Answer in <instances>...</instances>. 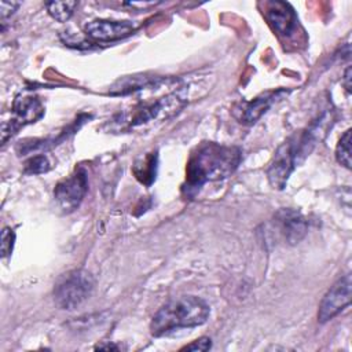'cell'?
I'll return each instance as SVG.
<instances>
[{
    "mask_svg": "<svg viewBox=\"0 0 352 352\" xmlns=\"http://www.w3.org/2000/svg\"><path fill=\"white\" fill-rule=\"evenodd\" d=\"M242 151L235 146L202 143L190 155L186 166V197H194L204 184L231 176L239 166Z\"/></svg>",
    "mask_w": 352,
    "mask_h": 352,
    "instance_id": "1",
    "label": "cell"
},
{
    "mask_svg": "<svg viewBox=\"0 0 352 352\" xmlns=\"http://www.w3.org/2000/svg\"><path fill=\"white\" fill-rule=\"evenodd\" d=\"M210 315L209 304L197 296H180L165 302L153 316L150 333L154 337L173 330L204 324Z\"/></svg>",
    "mask_w": 352,
    "mask_h": 352,
    "instance_id": "2",
    "label": "cell"
},
{
    "mask_svg": "<svg viewBox=\"0 0 352 352\" xmlns=\"http://www.w3.org/2000/svg\"><path fill=\"white\" fill-rule=\"evenodd\" d=\"M315 143L316 131L309 129L290 136L278 147L265 170L272 188L283 190L286 187L289 176L309 155Z\"/></svg>",
    "mask_w": 352,
    "mask_h": 352,
    "instance_id": "3",
    "label": "cell"
},
{
    "mask_svg": "<svg viewBox=\"0 0 352 352\" xmlns=\"http://www.w3.org/2000/svg\"><path fill=\"white\" fill-rule=\"evenodd\" d=\"M94 287L95 279L87 270L67 271L55 282L54 301L60 309H76L92 294Z\"/></svg>",
    "mask_w": 352,
    "mask_h": 352,
    "instance_id": "4",
    "label": "cell"
},
{
    "mask_svg": "<svg viewBox=\"0 0 352 352\" xmlns=\"http://www.w3.org/2000/svg\"><path fill=\"white\" fill-rule=\"evenodd\" d=\"M88 191V176L82 168L59 180L54 188V198L63 213L74 212Z\"/></svg>",
    "mask_w": 352,
    "mask_h": 352,
    "instance_id": "5",
    "label": "cell"
},
{
    "mask_svg": "<svg viewBox=\"0 0 352 352\" xmlns=\"http://www.w3.org/2000/svg\"><path fill=\"white\" fill-rule=\"evenodd\" d=\"M14 118L10 122H3L1 143L4 144L8 136H12L21 126L36 122L44 116V106L37 96L22 95L16 96L12 104Z\"/></svg>",
    "mask_w": 352,
    "mask_h": 352,
    "instance_id": "6",
    "label": "cell"
},
{
    "mask_svg": "<svg viewBox=\"0 0 352 352\" xmlns=\"http://www.w3.org/2000/svg\"><path fill=\"white\" fill-rule=\"evenodd\" d=\"M352 296V279L351 274H345L344 276L338 278L323 296L319 311H318V320L320 323H326L344 311L351 304Z\"/></svg>",
    "mask_w": 352,
    "mask_h": 352,
    "instance_id": "7",
    "label": "cell"
},
{
    "mask_svg": "<svg viewBox=\"0 0 352 352\" xmlns=\"http://www.w3.org/2000/svg\"><path fill=\"white\" fill-rule=\"evenodd\" d=\"M274 226L279 236L289 245L298 243L307 234L308 223L305 217L294 209L283 208L274 214Z\"/></svg>",
    "mask_w": 352,
    "mask_h": 352,
    "instance_id": "8",
    "label": "cell"
},
{
    "mask_svg": "<svg viewBox=\"0 0 352 352\" xmlns=\"http://www.w3.org/2000/svg\"><path fill=\"white\" fill-rule=\"evenodd\" d=\"M283 94V91H272L261 94L260 96L254 98L253 100H239L236 102L231 113L234 118L238 120V122L245 125L254 124L267 110L272 106V103Z\"/></svg>",
    "mask_w": 352,
    "mask_h": 352,
    "instance_id": "9",
    "label": "cell"
},
{
    "mask_svg": "<svg viewBox=\"0 0 352 352\" xmlns=\"http://www.w3.org/2000/svg\"><path fill=\"white\" fill-rule=\"evenodd\" d=\"M135 25L129 21H107L95 19L82 26L84 33L96 41H113L131 36L135 32Z\"/></svg>",
    "mask_w": 352,
    "mask_h": 352,
    "instance_id": "10",
    "label": "cell"
},
{
    "mask_svg": "<svg viewBox=\"0 0 352 352\" xmlns=\"http://www.w3.org/2000/svg\"><path fill=\"white\" fill-rule=\"evenodd\" d=\"M265 19L280 36L289 37L297 29V15L293 7L285 1H267L263 11Z\"/></svg>",
    "mask_w": 352,
    "mask_h": 352,
    "instance_id": "11",
    "label": "cell"
},
{
    "mask_svg": "<svg viewBox=\"0 0 352 352\" xmlns=\"http://www.w3.org/2000/svg\"><path fill=\"white\" fill-rule=\"evenodd\" d=\"M157 164H158L157 151L146 153V154L140 155L139 158H136V161L132 166V172L140 183L150 186L155 180Z\"/></svg>",
    "mask_w": 352,
    "mask_h": 352,
    "instance_id": "12",
    "label": "cell"
},
{
    "mask_svg": "<svg viewBox=\"0 0 352 352\" xmlns=\"http://www.w3.org/2000/svg\"><path fill=\"white\" fill-rule=\"evenodd\" d=\"M77 7V1H48L45 3V8L48 14L58 22H66L73 15Z\"/></svg>",
    "mask_w": 352,
    "mask_h": 352,
    "instance_id": "13",
    "label": "cell"
},
{
    "mask_svg": "<svg viewBox=\"0 0 352 352\" xmlns=\"http://www.w3.org/2000/svg\"><path fill=\"white\" fill-rule=\"evenodd\" d=\"M336 160L338 164L351 169V129H346L336 147Z\"/></svg>",
    "mask_w": 352,
    "mask_h": 352,
    "instance_id": "14",
    "label": "cell"
},
{
    "mask_svg": "<svg viewBox=\"0 0 352 352\" xmlns=\"http://www.w3.org/2000/svg\"><path fill=\"white\" fill-rule=\"evenodd\" d=\"M50 169H51V164L48 158L44 154H37L25 162L23 172L26 175H40V173L48 172Z\"/></svg>",
    "mask_w": 352,
    "mask_h": 352,
    "instance_id": "15",
    "label": "cell"
},
{
    "mask_svg": "<svg viewBox=\"0 0 352 352\" xmlns=\"http://www.w3.org/2000/svg\"><path fill=\"white\" fill-rule=\"evenodd\" d=\"M15 243V232L10 227H4L1 231V257L6 258L12 253Z\"/></svg>",
    "mask_w": 352,
    "mask_h": 352,
    "instance_id": "16",
    "label": "cell"
},
{
    "mask_svg": "<svg viewBox=\"0 0 352 352\" xmlns=\"http://www.w3.org/2000/svg\"><path fill=\"white\" fill-rule=\"evenodd\" d=\"M212 346V340L209 337H201L191 344L182 348V351H208Z\"/></svg>",
    "mask_w": 352,
    "mask_h": 352,
    "instance_id": "17",
    "label": "cell"
},
{
    "mask_svg": "<svg viewBox=\"0 0 352 352\" xmlns=\"http://www.w3.org/2000/svg\"><path fill=\"white\" fill-rule=\"evenodd\" d=\"M19 7V3H14V1H1L0 3V11H1V21H4L6 18H8L11 14H14V11Z\"/></svg>",
    "mask_w": 352,
    "mask_h": 352,
    "instance_id": "18",
    "label": "cell"
},
{
    "mask_svg": "<svg viewBox=\"0 0 352 352\" xmlns=\"http://www.w3.org/2000/svg\"><path fill=\"white\" fill-rule=\"evenodd\" d=\"M342 85H344V88L346 89V92L349 94V92H351V66H348V67L345 69L344 78H342Z\"/></svg>",
    "mask_w": 352,
    "mask_h": 352,
    "instance_id": "19",
    "label": "cell"
}]
</instances>
